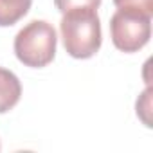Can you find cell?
<instances>
[{
    "mask_svg": "<svg viewBox=\"0 0 153 153\" xmlns=\"http://www.w3.org/2000/svg\"><path fill=\"white\" fill-rule=\"evenodd\" d=\"M59 33L65 51L76 59H88L101 49V22L97 9H72L63 13Z\"/></svg>",
    "mask_w": 153,
    "mask_h": 153,
    "instance_id": "cell-1",
    "label": "cell"
},
{
    "mask_svg": "<svg viewBox=\"0 0 153 153\" xmlns=\"http://www.w3.org/2000/svg\"><path fill=\"white\" fill-rule=\"evenodd\" d=\"M56 29L45 20H33L15 36V54L20 63L31 68H43L56 56Z\"/></svg>",
    "mask_w": 153,
    "mask_h": 153,
    "instance_id": "cell-2",
    "label": "cell"
},
{
    "mask_svg": "<svg viewBox=\"0 0 153 153\" xmlns=\"http://www.w3.org/2000/svg\"><path fill=\"white\" fill-rule=\"evenodd\" d=\"M110 34L115 49L126 54L137 52L151 38V16L131 9H117L110 18Z\"/></svg>",
    "mask_w": 153,
    "mask_h": 153,
    "instance_id": "cell-3",
    "label": "cell"
},
{
    "mask_svg": "<svg viewBox=\"0 0 153 153\" xmlns=\"http://www.w3.org/2000/svg\"><path fill=\"white\" fill-rule=\"evenodd\" d=\"M22 97V83L18 76L0 67V114L13 110Z\"/></svg>",
    "mask_w": 153,
    "mask_h": 153,
    "instance_id": "cell-4",
    "label": "cell"
},
{
    "mask_svg": "<svg viewBox=\"0 0 153 153\" xmlns=\"http://www.w3.org/2000/svg\"><path fill=\"white\" fill-rule=\"evenodd\" d=\"M33 0H0V27H11L22 20L29 9Z\"/></svg>",
    "mask_w": 153,
    "mask_h": 153,
    "instance_id": "cell-5",
    "label": "cell"
},
{
    "mask_svg": "<svg viewBox=\"0 0 153 153\" xmlns=\"http://www.w3.org/2000/svg\"><path fill=\"white\" fill-rule=\"evenodd\" d=\"M54 6L63 15L72 9H97L101 0H54Z\"/></svg>",
    "mask_w": 153,
    "mask_h": 153,
    "instance_id": "cell-6",
    "label": "cell"
},
{
    "mask_svg": "<svg viewBox=\"0 0 153 153\" xmlns=\"http://www.w3.org/2000/svg\"><path fill=\"white\" fill-rule=\"evenodd\" d=\"M117 9H131L153 16V0H114Z\"/></svg>",
    "mask_w": 153,
    "mask_h": 153,
    "instance_id": "cell-7",
    "label": "cell"
},
{
    "mask_svg": "<svg viewBox=\"0 0 153 153\" xmlns=\"http://www.w3.org/2000/svg\"><path fill=\"white\" fill-rule=\"evenodd\" d=\"M151 108V88L148 87L144 90V94L137 99V115L142 119V123L146 126H151V121H149V110Z\"/></svg>",
    "mask_w": 153,
    "mask_h": 153,
    "instance_id": "cell-8",
    "label": "cell"
}]
</instances>
